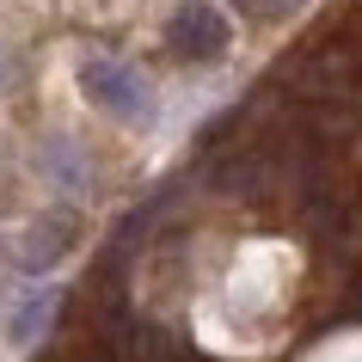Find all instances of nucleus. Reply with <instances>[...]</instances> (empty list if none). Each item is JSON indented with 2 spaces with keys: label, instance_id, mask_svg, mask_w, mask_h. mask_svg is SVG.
<instances>
[{
  "label": "nucleus",
  "instance_id": "7ed1b4c3",
  "mask_svg": "<svg viewBox=\"0 0 362 362\" xmlns=\"http://www.w3.org/2000/svg\"><path fill=\"white\" fill-rule=\"evenodd\" d=\"M49 313H56V288H37V295H31V301L13 313V338H19V344H25V338H37Z\"/></svg>",
  "mask_w": 362,
  "mask_h": 362
},
{
  "label": "nucleus",
  "instance_id": "f03ea898",
  "mask_svg": "<svg viewBox=\"0 0 362 362\" xmlns=\"http://www.w3.org/2000/svg\"><path fill=\"white\" fill-rule=\"evenodd\" d=\"M166 43H172V56H185V62H215V56H228L233 25L215 0H178L166 19Z\"/></svg>",
  "mask_w": 362,
  "mask_h": 362
},
{
  "label": "nucleus",
  "instance_id": "20e7f679",
  "mask_svg": "<svg viewBox=\"0 0 362 362\" xmlns=\"http://www.w3.org/2000/svg\"><path fill=\"white\" fill-rule=\"evenodd\" d=\"M301 0H264V13H295Z\"/></svg>",
  "mask_w": 362,
  "mask_h": 362
},
{
  "label": "nucleus",
  "instance_id": "39448f33",
  "mask_svg": "<svg viewBox=\"0 0 362 362\" xmlns=\"http://www.w3.org/2000/svg\"><path fill=\"white\" fill-rule=\"evenodd\" d=\"M233 6H246V13H264V0H233Z\"/></svg>",
  "mask_w": 362,
  "mask_h": 362
},
{
  "label": "nucleus",
  "instance_id": "f257e3e1",
  "mask_svg": "<svg viewBox=\"0 0 362 362\" xmlns=\"http://www.w3.org/2000/svg\"><path fill=\"white\" fill-rule=\"evenodd\" d=\"M80 93L93 98L105 117H117V123H148L153 117V86L135 74L129 62H111V56L80 62Z\"/></svg>",
  "mask_w": 362,
  "mask_h": 362
}]
</instances>
